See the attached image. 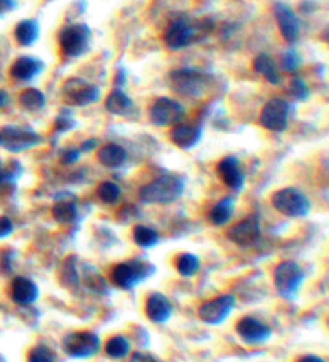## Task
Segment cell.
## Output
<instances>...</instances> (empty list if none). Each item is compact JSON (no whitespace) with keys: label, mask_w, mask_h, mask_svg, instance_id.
<instances>
[{"label":"cell","mask_w":329,"mask_h":362,"mask_svg":"<svg viewBox=\"0 0 329 362\" xmlns=\"http://www.w3.org/2000/svg\"><path fill=\"white\" fill-rule=\"evenodd\" d=\"M16 0H0V17L7 15L16 8Z\"/></svg>","instance_id":"obj_42"},{"label":"cell","mask_w":329,"mask_h":362,"mask_svg":"<svg viewBox=\"0 0 329 362\" xmlns=\"http://www.w3.org/2000/svg\"><path fill=\"white\" fill-rule=\"evenodd\" d=\"M305 279L304 269L295 261H283L275 268L273 282L280 297L284 299H294L297 297Z\"/></svg>","instance_id":"obj_7"},{"label":"cell","mask_w":329,"mask_h":362,"mask_svg":"<svg viewBox=\"0 0 329 362\" xmlns=\"http://www.w3.org/2000/svg\"><path fill=\"white\" fill-rule=\"evenodd\" d=\"M15 231V224L8 216H0V238L10 237Z\"/></svg>","instance_id":"obj_41"},{"label":"cell","mask_w":329,"mask_h":362,"mask_svg":"<svg viewBox=\"0 0 329 362\" xmlns=\"http://www.w3.org/2000/svg\"><path fill=\"white\" fill-rule=\"evenodd\" d=\"M235 304L236 299L233 295H220V297L204 301L198 308V317L207 326H222L230 317Z\"/></svg>","instance_id":"obj_12"},{"label":"cell","mask_w":329,"mask_h":362,"mask_svg":"<svg viewBox=\"0 0 329 362\" xmlns=\"http://www.w3.org/2000/svg\"><path fill=\"white\" fill-rule=\"evenodd\" d=\"M254 71L264 76L265 81H269L271 85H278L281 83V76L278 73V65L271 58L269 54H259L254 58Z\"/></svg>","instance_id":"obj_24"},{"label":"cell","mask_w":329,"mask_h":362,"mask_svg":"<svg viewBox=\"0 0 329 362\" xmlns=\"http://www.w3.org/2000/svg\"><path fill=\"white\" fill-rule=\"evenodd\" d=\"M235 330L236 335L249 346L262 345V343L269 341L271 335H273V330H271L269 323L262 322L260 319L254 316L241 317L240 321L236 322Z\"/></svg>","instance_id":"obj_14"},{"label":"cell","mask_w":329,"mask_h":362,"mask_svg":"<svg viewBox=\"0 0 329 362\" xmlns=\"http://www.w3.org/2000/svg\"><path fill=\"white\" fill-rule=\"evenodd\" d=\"M41 36V26L36 20H23L15 28V39L21 47L36 44Z\"/></svg>","instance_id":"obj_26"},{"label":"cell","mask_w":329,"mask_h":362,"mask_svg":"<svg viewBox=\"0 0 329 362\" xmlns=\"http://www.w3.org/2000/svg\"><path fill=\"white\" fill-rule=\"evenodd\" d=\"M61 350L73 359H89L102 350V340L97 333L89 330L71 332L61 341Z\"/></svg>","instance_id":"obj_6"},{"label":"cell","mask_w":329,"mask_h":362,"mask_svg":"<svg viewBox=\"0 0 329 362\" xmlns=\"http://www.w3.org/2000/svg\"><path fill=\"white\" fill-rule=\"evenodd\" d=\"M20 105L25 109H27V111L37 113L45 107V95L42 94L39 89L30 87V89L23 90L21 92Z\"/></svg>","instance_id":"obj_32"},{"label":"cell","mask_w":329,"mask_h":362,"mask_svg":"<svg viewBox=\"0 0 329 362\" xmlns=\"http://www.w3.org/2000/svg\"><path fill=\"white\" fill-rule=\"evenodd\" d=\"M60 280L66 288L76 290L80 287V273H79V259L78 256H68L63 261L60 270Z\"/></svg>","instance_id":"obj_27"},{"label":"cell","mask_w":329,"mask_h":362,"mask_svg":"<svg viewBox=\"0 0 329 362\" xmlns=\"http://www.w3.org/2000/svg\"><path fill=\"white\" fill-rule=\"evenodd\" d=\"M41 297V290L34 280L16 275L10 284V298L18 306H30L34 304Z\"/></svg>","instance_id":"obj_18"},{"label":"cell","mask_w":329,"mask_h":362,"mask_svg":"<svg viewBox=\"0 0 329 362\" xmlns=\"http://www.w3.org/2000/svg\"><path fill=\"white\" fill-rule=\"evenodd\" d=\"M175 268L182 277H194L201 269V261L193 253H182L175 261Z\"/></svg>","instance_id":"obj_33"},{"label":"cell","mask_w":329,"mask_h":362,"mask_svg":"<svg viewBox=\"0 0 329 362\" xmlns=\"http://www.w3.org/2000/svg\"><path fill=\"white\" fill-rule=\"evenodd\" d=\"M90 39H92V31L84 23H78V25H69L63 28V31L60 32V47L61 52L66 56H80L87 52L90 45Z\"/></svg>","instance_id":"obj_9"},{"label":"cell","mask_w":329,"mask_h":362,"mask_svg":"<svg viewBox=\"0 0 329 362\" xmlns=\"http://www.w3.org/2000/svg\"><path fill=\"white\" fill-rule=\"evenodd\" d=\"M16 251L12 248L0 250V274L10 275L13 274V268H15Z\"/></svg>","instance_id":"obj_36"},{"label":"cell","mask_w":329,"mask_h":362,"mask_svg":"<svg viewBox=\"0 0 329 362\" xmlns=\"http://www.w3.org/2000/svg\"><path fill=\"white\" fill-rule=\"evenodd\" d=\"M121 187H119L116 182H113V180H104L97 189L98 198L102 200L104 204H116L119 198H121Z\"/></svg>","instance_id":"obj_34"},{"label":"cell","mask_w":329,"mask_h":362,"mask_svg":"<svg viewBox=\"0 0 329 362\" xmlns=\"http://www.w3.org/2000/svg\"><path fill=\"white\" fill-rule=\"evenodd\" d=\"M131 351H132L131 341H128V338L124 335L111 337L106 341V345H104V352H106V356L111 357V359H124V357L131 354Z\"/></svg>","instance_id":"obj_29"},{"label":"cell","mask_w":329,"mask_h":362,"mask_svg":"<svg viewBox=\"0 0 329 362\" xmlns=\"http://www.w3.org/2000/svg\"><path fill=\"white\" fill-rule=\"evenodd\" d=\"M169 85L175 94L188 98H201L212 85V76L198 68H179L169 73Z\"/></svg>","instance_id":"obj_3"},{"label":"cell","mask_w":329,"mask_h":362,"mask_svg":"<svg viewBox=\"0 0 329 362\" xmlns=\"http://www.w3.org/2000/svg\"><path fill=\"white\" fill-rule=\"evenodd\" d=\"M233 213H235V200H233V197H223L222 200H218L211 208V211L207 213V221L211 222L212 226L222 227L230 222Z\"/></svg>","instance_id":"obj_23"},{"label":"cell","mask_w":329,"mask_h":362,"mask_svg":"<svg viewBox=\"0 0 329 362\" xmlns=\"http://www.w3.org/2000/svg\"><path fill=\"white\" fill-rule=\"evenodd\" d=\"M95 145H97V140H93V139H92V140H87L82 147H80V150H82V153H84V151L93 150V149H95Z\"/></svg>","instance_id":"obj_47"},{"label":"cell","mask_w":329,"mask_h":362,"mask_svg":"<svg viewBox=\"0 0 329 362\" xmlns=\"http://www.w3.org/2000/svg\"><path fill=\"white\" fill-rule=\"evenodd\" d=\"M185 118V108L177 100L161 97L155 100L150 108V121L157 127H169L182 123Z\"/></svg>","instance_id":"obj_11"},{"label":"cell","mask_w":329,"mask_h":362,"mask_svg":"<svg viewBox=\"0 0 329 362\" xmlns=\"http://www.w3.org/2000/svg\"><path fill=\"white\" fill-rule=\"evenodd\" d=\"M185 192V179L177 174H164L140 189V200L145 204H170Z\"/></svg>","instance_id":"obj_2"},{"label":"cell","mask_w":329,"mask_h":362,"mask_svg":"<svg viewBox=\"0 0 329 362\" xmlns=\"http://www.w3.org/2000/svg\"><path fill=\"white\" fill-rule=\"evenodd\" d=\"M133 107V102L131 97L121 89H114L108 94L106 100H104V108L108 109L111 114H117V116H124L131 111Z\"/></svg>","instance_id":"obj_25"},{"label":"cell","mask_w":329,"mask_h":362,"mask_svg":"<svg viewBox=\"0 0 329 362\" xmlns=\"http://www.w3.org/2000/svg\"><path fill=\"white\" fill-rule=\"evenodd\" d=\"M133 242L140 246V248H155V246L159 244V233H157L155 228L148 227V226H135L132 232Z\"/></svg>","instance_id":"obj_31"},{"label":"cell","mask_w":329,"mask_h":362,"mask_svg":"<svg viewBox=\"0 0 329 362\" xmlns=\"http://www.w3.org/2000/svg\"><path fill=\"white\" fill-rule=\"evenodd\" d=\"M42 144L39 132L21 126H3L0 127V149L10 153H21L32 147Z\"/></svg>","instance_id":"obj_8"},{"label":"cell","mask_w":329,"mask_h":362,"mask_svg":"<svg viewBox=\"0 0 329 362\" xmlns=\"http://www.w3.org/2000/svg\"><path fill=\"white\" fill-rule=\"evenodd\" d=\"M42 71H44V61L34 58V56H20V58L13 61L10 68V76L13 79L26 83V81H32L37 78Z\"/></svg>","instance_id":"obj_21"},{"label":"cell","mask_w":329,"mask_h":362,"mask_svg":"<svg viewBox=\"0 0 329 362\" xmlns=\"http://www.w3.org/2000/svg\"><path fill=\"white\" fill-rule=\"evenodd\" d=\"M52 216L58 224H73L78 219V206L73 200H60L52 206Z\"/></svg>","instance_id":"obj_28"},{"label":"cell","mask_w":329,"mask_h":362,"mask_svg":"<svg viewBox=\"0 0 329 362\" xmlns=\"http://www.w3.org/2000/svg\"><path fill=\"white\" fill-rule=\"evenodd\" d=\"M55 131L56 132H66V131H71L74 127V119L71 116L69 111H63L58 114V118L55 119Z\"/></svg>","instance_id":"obj_39"},{"label":"cell","mask_w":329,"mask_h":362,"mask_svg":"<svg viewBox=\"0 0 329 362\" xmlns=\"http://www.w3.org/2000/svg\"><path fill=\"white\" fill-rule=\"evenodd\" d=\"M295 362H326L323 359V357H319V356H315V354H307V356H302V357H299L297 361Z\"/></svg>","instance_id":"obj_46"},{"label":"cell","mask_w":329,"mask_h":362,"mask_svg":"<svg viewBox=\"0 0 329 362\" xmlns=\"http://www.w3.org/2000/svg\"><path fill=\"white\" fill-rule=\"evenodd\" d=\"M145 314L152 323H166L172 317L174 308L169 298L162 293H152L148 297L145 303Z\"/></svg>","instance_id":"obj_19"},{"label":"cell","mask_w":329,"mask_h":362,"mask_svg":"<svg viewBox=\"0 0 329 362\" xmlns=\"http://www.w3.org/2000/svg\"><path fill=\"white\" fill-rule=\"evenodd\" d=\"M300 63H302V58H300V55L295 50H288L283 55V58H281V68L288 71V73L297 71L300 68Z\"/></svg>","instance_id":"obj_38"},{"label":"cell","mask_w":329,"mask_h":362,"mask_svg":"<svg viewBox=\"0 0 329 362\" xmlns=\"http://www.w3.org/2000/svg\"><path fill=\"white\" fill-rule=\"evenodd\" d=\"M152 273H155V268H152L150 263H146V261L131 259L113 266L109 275H111L113 285L128 292V290L138 287V285H140L143 280L150 277Z\"/></svg>","instance_id":"obj_4"},{"label":"cell","mask_w":329,"mask_h":362,"mask_svg":"<svg viewBox=\"0 0 329 362\" xmlns=\"http://www.w3.org/2000/svg\"><path fill=\"white\" fill-rule=\"evenodd\" d=\"M271 206L286 217H305L312 209V203L302 190L284 187L271 195Z\"/></svg>","instance_id":"obj_5"},{"label":"cell","mask_w":329,"mask_h":362,"mask_svg":"<svg viewBox=\"0 0 329 362\" xmlns=\"http://www.w3.org/2000/svg\"><path fill=\"white\" fill-rule=\"evenodd\" d=\"M61 97L73 107L92 105L100 98V89L80 78H69L61 85Z\"/></svg>","instance_id":"obj_10"},{"label":"cell","mask_w":329,"mask_h":362,"mask_svg":"<svg viewBox=\"0 0 329 362\" xmlns=\"http://www.w3.org/2000/svg\"><path fill=\"white\" fill-rule=\"evenodd\" d=\"M291 105L283 98H271L260 111V126L271 132H283L289 123Z\"/></svg>","instance_id":"obj_13"},{"label":"cell","mask_w":329,"mask_h":362,"mask_svg":"<svg viewBox=\"0 0 329 362\" xmlns=\"http://www.w3.org/2000/svg\"><path fill=\"white\" fill-rule=\"evenodd\" d=\"M27 362H58L56 354L45 345H37L27 352Z\"/></svg>","instance_id":"obj_35"},{"label":"cell","mask_w":329,"mask_h":362,"mask_svg":"<svg viewBox=\"0 0 329 362\" xmlns=\"http://www.w3.org/2000/svg\"><path fill=\"white\" fill-rule=\"evenodd\" d=\"M128 362H157V361L152 356L146 354V352L137 351V352H133L132 357H131V361H128Z\"/></svg>","instance_id":"obj_43"},{"label":"cell","mask_w":329,"mask_h":362,"mask_svg":"<svg viewBox=\"0 0 329 362\" xmlns=\"http://www.w3.org/2000/svg\"><path fill=\"white\" fill-rule=\"evenodd\" d=\"M203 137V129L201 126H194V125H183V123H179V125L172 126L170 129L169 139L175 147L182 150H192L199 144Z\"/></svg>","instance_id":"obj_20"},{"label":"cell","mask_w":329,"mask_h":362,"mask_svg":"<svg viewBox=\"0 0 329 362\" xmlns=\"http://www.w3.org/2000/svg\"><path fill=\"white\" fill-rule=\"evenodd\" d=\"M214 23L211 20H192L188 17H180L170 23L164 34V42L170 50H180L194 44L201 37L211 32Z\"/></svg>","instance_id":"obj_1"},{"label":"cell","mask_w":329,"mask_h":362,"mask_svg":"<svg viewBox=\"0 0 329 362\" xmlns=\"http://www.w3.org/2000/svg\"><path fill=\"white\" fill-rule=\"evenodd\" d=\"M8 105H10V95H8L5 90L0 89V113H2Z\"/></svg>","instance_id":"obj_44"},{"label":"cell","mask_w":329,"mask_h":362,"mask_svg":"<svg viewBox=\"0 0 329 362\" xmlns=\"http://www.w3.org/2000/svg\"><path fill=\"white\" fill-rule=\"evenodd\" d=\"M82 156V150L80 149H66L61 151V163L66 166H71L74 163H78Z\"/></svg>","instance_id":"obj_40"},{"label":"cell","mask_w":329,"mask_h":362,"mask_svg":"<svg viewBox=\"0 0 329 362\" xmlns=\"http://www.w3.org/2000/svg\"><path fill=\"white\" fill-rule=\"evenodd\" d=\"M15 178H16L15 174L8 173V171L0 168V185H5L7 182H10V180H13Z\"/></svg>","instance_id":"obj_45"},{"label":"cell","mask_w":329,"mask_h":362,"mask_svg":"<svg viewBox=\"0 0 329 362\" xmlns=\"http://www.w3.org/2000/svg\"><path fill=\"white\" fill-rule=\"evenodd\" d=\"M97 158L104 168L117 169L122 168L127 161V151L124 147L117 144H106L98 150Z\"/></svg>","instance_id":"obj_22"},{"label":"cell","mask_w":329,"mask_h":362,"mask_svg":"<svg viewBox=\"0 0 329 362\" xmlns=\"http://www.w3.org/2000/svg\"><path fill=\"white\" fill-rule=\"evenodd\" d=\"M84 287L95 295H106L109 292L108 282L102 275L98 274V270H95L92 266L85 264L84 268Z\"/></svg>","instance_id":"obj_30"},{"label":"cell","mask_w":329,"mask_h":362,"mask_svg":"<svg viewBox=\"0 0 329 362\" xmlns=\"http://www.w3.org/2000/svg\"><path fill=\"white\" fill-rule=\"evenodd\" d=\"M275 20L276 25L280 28L281 36L286 42L293 44V42L297 41L299 32H300V23L299 18L295 17V13L293 12V8L286 3H275Z\"/></svg>","instance_id":"obj_17"},{"label":"cell","mask_w":329,"mask_h":362,"mask_svg":"<svg viewBox=\"0 0 329 362\" xmlns=\"http://www.w3.org/2000/svg\"><path fill=\"white\" fill-rule=\"evenodd\" d=\"M289 94L293 95L295 100H299V102H304V100L310 97V89L304 79L293 78L289 83Z\"/></svg>","instance_id":"obj_37"},{"label":"cell","mask_w":329,"mask_h":362,"mask_svg":"<svg viewBox=\"0 0 329 362\" xmlns=\"http://www.w3.org/2000/svg\"><path fill=\"white\" fill-rule=\"evenodd\" d=\"M217 173L218 178L228 189H231L233 192L240 193L245 189L246 184V174L242 169L241 161L236 156H225L218 161L217 164Z\"/></svg>","instance_id":"obj_16"},{"label":"cell","mask_w":329,"mask_h":362,"mask_svg":"<svg viewBox=\"0 0 329 362\" xmlns=\"http://www.w3.org/2000/svg\"><path fill=\"white\" fill-rule=\"evenodd\" d=\"M262 231L260 222L256 216L246 217L242 221L233 224V226L227 231V238L233 244L241 246V248H249L254 246L257 242L260 240Z\"/></svg>","instance_id":"obj_15"}]
</instances>
